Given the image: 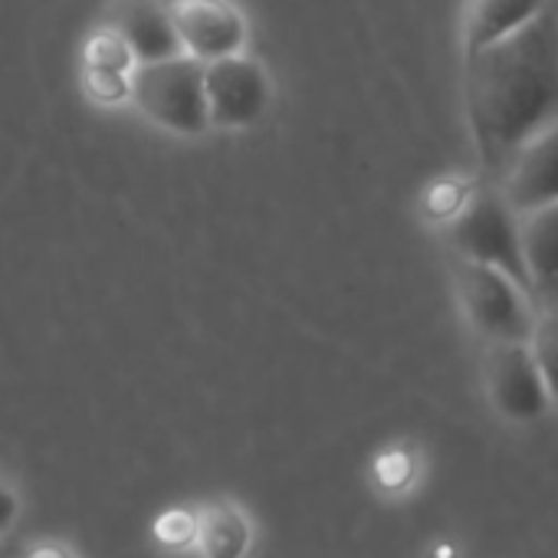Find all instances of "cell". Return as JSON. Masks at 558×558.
<instances>
[{
  "label": "cell",
  "instance_id": "52a82bcc",
  "mask_svg": "<svg viewBox=\"0 0 558 558\" xmlns=\"http://www.w3.org/2000/svg\"><path fill=\"white\" fill-rule=\"evenodd\" d=\"M489 184L512 214L558 204V119L525 138Z\"/></svg>",
  "mask_w": 558,
  "mask_h": 558
},
{
  "label": "cell",
  "instance_id": "4fadbf2b",
  "mask_svg": "<svg viewBox=\"0 0 558 558\" xmlns=\"http://www.w3.org/2000/svg\"><path fill=\"white\" fill-rule=\"evenodd\" d=\"M525 345L535 359V368L548 388L551 404H558V306H535V319Z\"/></svg>",
  "mask_w": 558,
  "mask_h": 558
},
{
  "label": "cell",
  "instance_id": "8992f818",
  "mask_svg": "<svg viewBox=\"0 0 558 558\" xmlns=\"http://www.w3.org/2000/svg\"><path fill=\"white\" fill-rule=\"evenodd\" d=\"M269 76L256 60L233 53L204 63V99L214 129H246L259 122L269 109Z\"/></svg>",
  "mask_w": 558,
  "mask_h": 558
},
{
  "label": "cell",
  "instance_id": "ffe728a7",
  "mask_svg": "<svg viewBox=\"0 0 558 558\" xmlns=\"http://www.w3.org/2000/svg\"><path fill=\"white\" fill-rule=\"evenodd\" d=\"M0 558H17V551L11 548V542H8V538L0 542Z\"/></svg>",
  "mask_w": 558,
  "mask_h": 558
},
{
  "label": "cell",
  "instance_id": "7a4b0ae2",
  "mask_svg": "<svg viewBox=\"0 0 558 558\" xmlns=\"http://www.w3.org/2000/svg\"><path fill=\"white\" fill-rule=\"evenodd\" d=\"M129 93L138 112L165 132L201 135L210 129L204 99V63L178 53L155 63H135Z\"/></svg>",
  "mask_w": 558,
  "mask_h": 558
},
{
  "label": "cell",
  "instance_id": "ba28073f",
  "mask_svg": "<svg viewBox=\"0 0 558 558\" xmlns=\"http://www.w3.org/2000/svg\"><path fill=\"white\" fill-rule=\"evenodd\" d=\"M171 24L181 44V53L214 63L246 47V17L230 0H171Z\"/></svg>",
  "mask_w": 558,
  "mask_h": 558
},
{
  "label": "cell",
  "instance_id": "9a60e30c",
  "mask_svg": "<svg viewBox=\"0 0 558 558\" xmlns=\"http://www.w3.org/2000/svg\"><path fill=\"white\" fill-rule=\"evenodd\" d=\"M197 535V506H168L151 522V538L165 551H194Z\"/></svg>",
  "mask_w": 558,
  "mask_h": 558
},
{
  "label": "cell",
  "instance_id": "5b68a950",
  "mask_svg": "<svg viewBox=\"0 0 558 558\" xmlns=\"http://www.w3.org/2000/svg\"><path fill=\"white\" fill-rule=\"evenodd\" d=\"M483 388L496 414L509 424H532L551 404L525 342H486Z\"/></svg>",
  "mask_w": 558,
  "mask_h": 558
},
{
  "label": "cell",
  "instance_id": "ac0fdd59",
  "mask_svg": "<svg viewBox=\"0 0 558 558\" xmlns=\"http://www.w3.org/2000/svg\"><path fill=\"white\" fill-rule=\"evenodd\" d=\"M17 558H80L76 555V548L73 545H66V542H60V538H40V542H34L24 555H17Z\"/></svg>",
  "mask_w": 558,
  "mask_h": 558
},
{
  "label": "cell",
  "instance_id": "5bb4252c",
  "mask_svg": "<svg viewBox=\"0 0 558 558\" xmlns=\"http://www.w3.org/2000/svg\"><path fill=\"white\" fill-rule=\"evenodd\" d=\"M417 473H421V463L417 457L408 450V447H388L385 453L375 457L372 463V476H375V486L388 496H404L414 489L417 483Z\"/></svg>",
  "mask_w": 558,
  "mask_h": 558
},
{
  "label": "cell",
  "instance_id": "6da1fadb",
  "mask_svg": "<svg viewBox=\"0 0 558 558\" xmlns=\"http://www.w3.org/2000/svg\"><path fill=\"white\" fill-rule=\"evenodd\" d=\"M463 106L483 181L509 155L558 119V14L548 8L529 27L463 57Z\"/></svg>",
  "mask_w": 558,
  "mask_h": 558
},
{
  "label": "cell",
  "instance_id": "2e32d148",
  "mask_svg": "<svg viewBox=\"0 0 558 558\" xmlns=\"http://www.w3.org/2000/svg\"><path fill=\"white\" fill-rule=\"evenodd\" d=\"M473 187H476L473 181H460V178H444V181L430 184V187H427V197H424L427 217H434V220H440V223L453 220V217L460 214V207L470 201Z\"/></svg>",
  "mask_w": 558,
  "mask_h": 558
},
{
  "label": "cell",
  "instance_id": "8fae6325",
  "mask_svg": "<svg viewBox=\"0 0 558 558\" xmlns=\"http://www.w3.org/2000/svg\"><path fill=\"white\" fill-rule=\"evenodd\" d=\"M548 11V0H466L460 21L463 57L476 53L509 34L529 27L538 14Z\"/></svg>",
  "mask_w": 558,
  "mask_h": 558
},
{
  "label": "cell",
  "instance_id": "9c48e42d",
  "mask_svg": "<svg viewBox=\"0 0 558 558\" xmlns=\"http://www.w3.org/2000/svg\"><path fill=\"white\" fill-rule=\"evenodd\" d=\"M109 31L135 63H155L181 53L165 0H116L109 8Z\"/></svg>",
  "mask_w": 558,
  "mask_h": 558
},
{
  "label": "cell",
  "instance_id": "7c38bea8",
  "mask_svg": "<svg viewBox=\"0 0 558 558\" xmlns=\"http://www.w3.org/2000/svg\"><path fill=\"white\" fill-rule=\"evenodd\" d=\"M253 519L233 499H210L197 506V535L194 555L197 558H250L253 551Z\"/></svg>",
  "mask_w": 558,
  "mask_h": 558
},
{
  "label": "cell",
  "instance_id": "277c9868",
  "mask_svg": "<svg viewBox=\"0 0 558 558\" xmlns=\"http://www.w3.org/2000/svg\"><path fill=\"white\" fill-rule=\"evenodd\" d=\"M444 230H447V243L457 256L502 269L532 300L522 243H519V214L509 210V204L499 197V191L489 181H480L473 187L470 201L460 207V214L453 220L444 223Z\"/></svg>",
  "mask_w": 558,
  "mask_h": 558
},
{
  "label": "cell",
  "instance_id": "d6986e66",
  "mask_svg": "<svg viewBox=\"0 0 558 558\" xmlns=\"http://www.w3.org/2000/svg\"><path fill=\"white\" fill-rule=\"evenodd\" d=\"M434 558H457V548H453L450 542H440V545L434 548Z\"/></svg>",
  "mask_w": 558,
  "mask_h": 558
},
{
  "label": "cell",
  "instance_id": "e0dca14e",
  "mask_svg": "<svg viewBox=\"0 0 558 558\" xmlns=\"http://www.w3.org/2000/svg\"><path fill=\"white\" fill-rule=\"evenodd\" d=\"M21 512H24L21 493L14 489V483L0 476V542L14 535V529L21 525Z\"/></svg>",
  "mask_w": 558,
  "mask_h": 558
},
{
  "label": "cell",
  "instance_id": "3957f363",
  "mask_svg": "<svg viewBox=\"0 0 558 558\" xmlns=\"http://www.w3.org/2000/svg\"><path fill=\"white\" fill-rule=\"evenodd\" d=\"M453 290L483 342H529L535 306L512 276L453 253Z\"/></svg>",
  "mask_w": 558,
  "mask_h": 558
},
{
  "label": "cell",
  "instance_id": "30bf717a",
  "mask_svg": "<svg viewBox=\"0 0 558 558\" xmlns=\"http://www.w3.org/2000/svg\"><path fill=\"white\" fill-rule=\"evenodd\" d=\"M519 243L532 306H558V204L519 214Z\"/></svg>",
  "mask_w": 558,
  "mask_h": 558
}]
</instances>
